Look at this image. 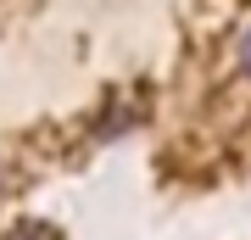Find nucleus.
Returning a JSON list of instances; mask_svg holds the SVG:
<instances>
[{"mask_svg":"<svg viewBox=\"0 0 251 240\" xmlns=\"http://www.w3.org/2000/svg\"><path fill=\"white\" fill-rule=\"evenodd\" d=\"M240 73H246V79H251V28H246V34H240Z\"/></svg>","mask_w":251,"mask_h":240,"instance_id":"1","label":"nucleus"},{"mask_svg":"<svg viewBox=\"0 0 251 240\" xmlns=\"http://www.w3.org/2000/svg\"><path fill=\"white\" fill-rule=\"evenodd\" d=\"M17 240H45V235H34V229H28V235H17Z\"/></svg>","mask_w":251,"mask_h":240,"instance_id":"2","label":"nucleus"}]
</instances>
